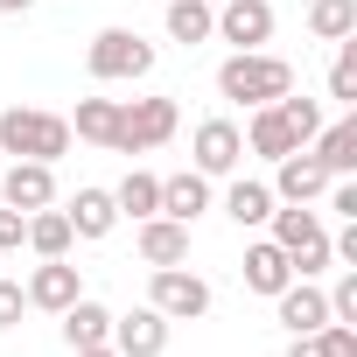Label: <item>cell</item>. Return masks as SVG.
I'll return each instance as SVG.
<instances>
[{"mask_svg": "<svg viewBox=\"0 0 357 357\" xmlns=\"http://www.w3.org/2000/svg\"><path fill=\"white\" fill-rule=\"evenodd\" d=\"M294 91V63L287 56H273V50H231L225 63H218V98H231V105H273V98H287Z\"/></svg>", "mask_w": 357, "mask_h": 357, "instance_id": "1", "label": "cell"}, {"mask_svg": "<svg viewBox=\"0 0 357 357\" xmlns=\"http://www.w3.org/2000/svg\"><path fill=\"white\" fill-rule=\"evenodd\" d=\"M0 154L15 161H63L70 154V119L43 105H8L0 112Z\"/></svg>", "mask_w": 357, "mask_h": 357, "instance_id": "2", "label": "cell"}, {"mask_svg": "<svg viewBox=\"0 0 357 357\" xmlns=\"http://www.w3.org/2000/svg\"><path fill=\"white\" fill-rule=\"evenodd\" d=\"M273 245L287 252V266H294V280H315V273H329V225H322V211H308V204H273Z\"/></svg>", "mask_w": 357, "mask_h": 357, "instance_id": "3", "label": "cell"}, {"mask_svg": "<svg viewBox=\"0 0 357 357\" xmlns=\"http://www.w3.org/2000/svg\"><path fill=\"white\" fill-rule=\"evenodd\" d=\"M84 70L98 84H140L154 70V43H140L133 29H98L91 50H84Z\"/></svg>", "mask_w": 357, "mask_h": 357, "instance_id": "4", "label": "cell"}, {"mask_svg": "<svg viewBox=\"0 0 357 357\" xmlns=\"http://www.w3.org/2000/svg\"><path fill=\"white\" fill-rule=\"evenodd\" d=\"M175 126H183L175 98H126V105H119V133H112V154H147V147L175 140Z\"/></svg>", "mask_w": 357, "mask_h": 357, "instance_id": "5", "label": "cell"}, {"mask_svg": "<svg viewBox=\"0 0 357 357\" xmlns=\"http://www.w3.org/2000/svg\"><path fill=\"white\" fill-rule=\"evenodd\" d=\"M147 308H161L168 322H197V315H211V280L190 273V266H154Z\"/></svg>", "mask_w": 357, "mask_h": 357, "instance_id": "6", "label": "cell"}, {"mask_svg": "<svg viewBox=\"0 0 357 357\" xmlns=\"http://www.w3.org/2000/svg\"><path fill=\"white\" fill-rule=\"evenodd\" d=\"M211 36L231 43V50H266L273 43V0H225Z\"/></svg>", "mask_w": 357, "mask_h": 357, "instance_id": "7", "label": "cell"}, {"mask_svg": "<svg viewBox=\"0 0 357 357\" xmlns=\"http://www.w3.org/2000/svg\"><path fill=\"white\" fill-rule=\"evenodd\" d=\"M190 154H197V175H238V161H245L238 119H204L190 133Z\"/></svg>", "mask_w": 357, "mask_h": 357, "instance_id": "8", "label": "cell"}, {"mask_svg": "<svg viewBox=\"0 0 357 357\" xmlns=\"http://www.w3.org/2000/svg\"><path fill=\"white\" fill-rule=\"evenodd\" d=\"M329 183H336V175H329L308 147H294V154H280V161H273V183H266V190H273V204H315Z\"/></svg>", "mask_w": 357, "mask_h": 357, "instance_id": "9", "label": "cell"}, {"mask_svg": "<svg viewBox=\"0 0 357 357\" xmlns=\"http://www.w3.org/2000/svg\"><path fill=\"white\" fill-rule=\"evenodd\" d=\"M0 204L50 211L56 204V161H8V175H0Z\"/></svg>", "mask_w": 357, "mask_h": 357, "instance_id": "10", "label": "cell"}, {"mask_svg": "<svg viewBox=\"0 0 357 357\" xmlns=\"http://www.w3.org/2000/svg\"><path fill=\"white\" fill-rule=\"evenodd\" d=\"M168 329H175V322L140 301L133 315H112V350H119V357H161V350H168Z\"/></svg>", "mask_w": 357, "mask_h": 357, "instance_id": "11", "label": "cell"}, {"mask_svg": "<svg viewBox=\"0 0 357 357\" xmlns=\"http://www.w3.org/2000/svg\"><path fill=\"white\" fill-rule=\"evenodd\" d=\"M273 308H280V329H287V336H315V329L329 322V294H322L315 280H287V287L273 294Z\"/></svg>", "mask_w": 357, "mask_h": 357, "instance_id": "12", "label": "cell"}, {"mask_svg": "<svg viewBox=\"0 0 357 357\" xmlns=\"http://www.w3.org/2000/svg\"><path fill=\"white\" fill-rule=\"evenodd\" d=\"M22 294H29V308H50V315H63V308L84 294V280H77V266H70V259H43V266L29 273V287H22Z\"/></svg>", "mask_w": 357, "mask_h": 357, "instance_id": "13", "label": "cell"}, {"mask_svg": "<svg viewBox=\"0 0 357 357\" xmlns=\"http://www.w3.org/2000/svg\"><path fill=\"white\" fill-rule=\"evenodd\" d=\"M133 245L147 266H190V225H175V218H140Z\"/></svg>", "mask_w": 357, "mask_h": 357, "instance_id": "14", "label": "cell"}, {"mask_svg": "<svg viewBox=\"0 0 357 357\" xmlns=\"http://www.w3.org/2000/svg\"><path fill=\"white\" fill-rule=\"evenodd\" d=\"M211 211V175L183 168V175H161V211L154 218H175V225H197Z\"/></svg>", "mask_w": 357, "mask_h": 357, "instance_id": "15", "label": "cell"}, {"mask_svg": "<svg viewBox=\"0 0 357 357\" xmlns=\"http://www.w3.org/2000/svg\"><path fill=\"white\" fill-rule=\"evenodd\" d=\"M238 133H245V147H252L259 161H280V154H294V147H301V140H294V126L280 119V105H252V119H245Z\"/></svg>", "mask_w": 357, "mask_h": 357, "instance_id": "16", "label": "cell"}, {"mask_svg": "<svg viewBox=\"0 0 357 357\" xmlns=\"http://www.w3.org/2000/svg\"><path fill=\"white\" fill-rule=\"evenodd\" d=\"M308 154L329 168V175H357V112H343V119H329L315 140H308Z\"/></svg>", "mask_w": 357, "mask_h": 357, "instance_id": "17", "label": "cell"}, {"mask_svg": "<svg viewBox=\"0 0 357 357\" xmlns=\"http://www.w3.org/2000/svg\"><path fill=\"white\" fill-rule=\"evenodd\" d=\"M287 280H294V266H287V252H280L273 238H252V245H245V287L273 301V294H280Z\"/></svg>", "mask_w": 357, "mask_h": 357, "instance_id": "18", "label": "cell"}, {"mask_svg": "<svg viewBox=\"0 0 357 357\" xmlns=\"http://www.w3.org/2000/svg\"><path fill=\"white\" fill-rule=\"evenodd\" d=\"M63 343H70V350L112 343V308H105V301H91V294H77V301L63 308Z\"/></svg>", "mask_w": 357, "mask_h": 357, "instance_id": "19", "label": "cell"}, {"mask_svg": "<svg viewBox=\"0 0 357 357\" xmlns=\"http://www.w3.org/2000/svg\"><path fill=\"white\" fill-rule=\"evenodd\" d=\"M36 259H70V245H77V231H70V218L50 204V211H29V238H22Z\"/></svg>", "mask_w": 357, "mask_h": 357, "instance_id": "20", "label": "cell"}, {"mask_svg": "<svg viewBox=\"0 0 357 357\" xmlns=\"http://www.w3.org/2000/svg\"><path fill=\"white\" fill-rule=\"evenodd\" d=\"M225 218H231L238 231L266 225V218H273V190H266V183H252V175H231V190H225Z\"/></svg>", "mask_w": 357, "mask_h": 357, "instance_id": "21", "label": "cell"}, {"mask_svg": "<svg viewBox=\"0 0 357 357\" xmlns=\"http://www.w3.org/2000/svg\"><path fill=\"white\" fill-rule=\"evenodd\" d=\"M63 218H70V231H77V238H105V231L119 225V204H112V190H77Z\"/></svg>", "mask_w": 357, "mask_h": 357, "instance_id": "22", "label": "cell"}, {"mask_svg": "<svg viewBox=\"0 0 357 357\" xmlns=\"http://www.w3.org/2000/svg\"><path fill=\"white\" fill-rule=\"evenodd\" d=\"M168 43H211V22H218V8H211V0H168Z\"/></svg>", "mask_w": 357, "mask_h": 357, "instance_id": "23", "label": "cell"}, {"mask_svg": "<svg viewBox=\"0 0 357 357\" xmlns=\"http://www.w3.org/2000/svg\"><path fill=\"white\" fill-rule=\"evenodd\" d=\"M70 133H77V140H91V147H112V133H119V98H77Z\"/></svg>", "mask_w": 357, "mask_h": 357, "instance_id": "24", "label": "cell"}, {"mask_svg": "<svg viewBox=\"0 0 357 357\" xmlns=\"http://www.w3.org/2000/svg\"><path fill=\"white\" fill-rule=\"evenodd\" d=\"M308 36H315V43L357 36V0H308Z\"/></svg>", "mask_w": 357, "mask_h": 357, "instance_id": "25", "label": "cell"}, {"mask_svg": "<svg viewBox=\"0 0 357 357\" xmlns=\"http://www.w3.org/2000/svg\"><path fill=\"white\" fill-rule=\"evenodd\" d=\"M112 204H119V218H133V225H140V218H154V211H161V175H147V168H133L126 183L112 190Z\"/></svg>", "mask_w": 357, "mask_h": 357, "instance_id": "26", "label": "cell"}, {"mask_svg": "<svg viewBox=\"0 0 357 357\" xmlns=\"http://www.w3.org/2000/svg\"><path fill=\"white\" fill-rule=\"evenodd\" d=\"M329 98L336 105H357V36L336 43V63H329Z\"/></svg>", "mask_w": 357, "mask_h": 357, "instance_id": "27", "label": "cell"}, {"mask_svg": "<svg viewBox=\"0 0 357 357\" xmlns=\"http://www.w3.org/2000/svg\"><path fill=\"white\" fill-rule=\"evenodd\" d=\"M273 105H280V119L294 126V140H301V147L322 133V105H315V98H294V91H287V98H273Z\"/></svg>", "mask_w": 357, "mask_h": 357, "instance_id": "28", "label": "cell"}, {"mask_svg": "<svg viewBox=\"0 0 357 357\" xmlns=\"http://www.w3.org/2000/svg\"><path fill=\"white\" fill-rule=\"evenodd\" d=\"M308 343H315V357H357V329L350 322H322Z\"/></svg>", "mask_w": 357, "mask_h": 357, "instance_id": "29", "label": "cell"}, {"mask_svg": "<svg viewBox=\"0 0 357 357\" xmlns=\"http://www.w3.org/2000/svg\"><path fill=\"white\" fill-rule=\"evenodd\" d=\"M329 322H350L357 329V266H343V280L329 287Z\"/></svg>", "mask_w": 357, "mask_h": 357, "instance_id": "30", "label": "cell"}, {"mask_svg": "<svg viewBox=\"0 0 357 357\" xmlns=\"http://www.w3.org/2000/svg\"><path fill=\"white\" fill-rule=\"evenodd\" d=\"M22 238H29V211L0 204V252H22Z\"/></svg>", "mask_w": 357, "mask_h": 357, "instance_id": "31", "label": "cell"}, {"mask_svg": "<svg viewBox=\"0 0 357 357\" xmlns=\"http://www.w3.org/2000/svg\"><path fill=\"white\" fill-rule=\"evenodd\" d=\"M22 308H29L22 280H0V329H15V322H22Z\"/></svg>", "mask_w": 357, "mask_h": 357, "instance_id": "32", "label": "cell"}, {"mask_svg": "<svg viewBox=\"0 0 357 357\" xmlns=\"http://www.w3.org/2000/svg\"><path fill=\"white\" fill-rule=\"evenodd\" d=\"M287 357H315V343H308V336H294V343H287Z\"/></svg>", "mask_w": 357, "mask_h": 357, "instance_id": "33", "label": "cell"}, {"mask_svg": "<svg viewBox=\"0 0 357 357\" xmlns=\"http://www.w3.org/2000/svg\"><path fill=\"white\" fill-rule=\"evenodd\" d=\"M70 357H119L112 343H91V350H70Z\"/></svg>", "mask_w": 357, "mask_h": 357, "instance_id": "34", "label": "cell"}, {"mask_svg": "<svg viewBox=\"0 0 357 357\" xmlns=\"http://www.w3.org/2000/svg\"><path fill=\"white\" fill-rule=\"evenodd\" d=\"M36 8V0H0V15H29Z\"/></svg>", "mask_w": 357, "mask_h": 357, "instance_id": "35", "label": "cell"}]
</instances>
